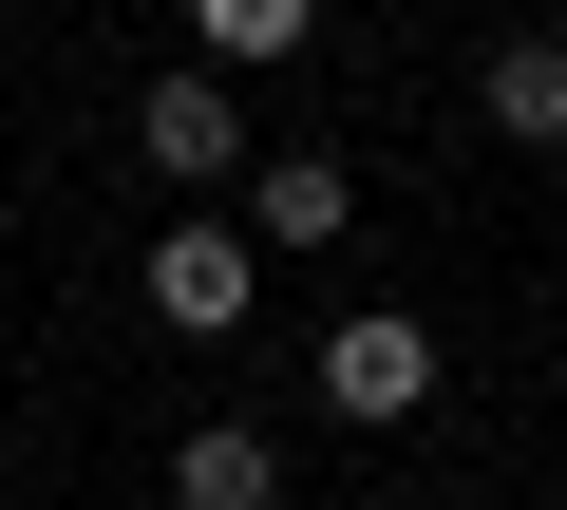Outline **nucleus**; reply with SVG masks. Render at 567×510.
<instances>
[{
  "instance_id": "1",
  "label": "nucleus",
  "mask_w": 567,
  "mask_h": 510,
  "mask_svg": "<svg viewBox=\"0 0 567 510\" xmlns=\"http://www.w3.org/2000/svg\"><path fill=\"white\" fill-rule=\"evenodd\" d=\"M435 397V322H398V303H360V322H322V416H360V435H398Z\"/></svg>"
},
{
  "instance_id": "2",
  "label": "nucleus",
  "mask_w": 567,
  "mask_h": 510,
  "mask_svg": "<svg viewBox=\"0 0 567 510\" xmlns=\"http://www.w3.org/2000/svg\"><path fill=\"white\" fill-rule=\"evenodd\" d=\"M246 303H265V266H246L227 227H171V246H152V322H171V341H246Z\"/></svg>"
},
{
  "instance_id": "3",
  "label": "nucleus",
  "mask_w": 567,
  "mask_h": 510,
  "mask_svg": "<svg viewBox=\"0 0 567 510\" xmlns=\"http://www.w3.org/2000/svg\"><path fill=\"white\" fill-rule=\"evenodd\" d=\"M133 152H152L171 189H227V170H246V133H227V76H152V95H133Z\"/></svg>"
},
{
  "instance_id": "4",
  "label": "nucleus",
  "mask_w": 567,
  "mask_h": 510,
  "mask_svg": "<svg viewBox=\"0 0 567 510\" xmlns=\"http://www.w3.org/2000/svg\"><path fill=\"white\" fill-rule=\"evenodd\" d=\"M246 227H265V246H341V227H360V170H341V152H265V170H246Z\"/></svg>"
},
{
  "instance_id": "5",
  "label": "nucleus",
  "mask_w": 567,
  "mask_h": 510,
  "mask_svg": "<svg viewBox=\"0 0 567 510\" xmlns=\"http://www.w3.org/2000/svg\"><path fill=\"white\" fill-rule=\"evenodd\" d=\"M265 491H284V454H265L246 416H189V435H171V510H265Z\"/></svg>"
},
{
  "instance_id": "6",
  "label": "nucleus",
  "mask_w": 567,
  "mask_h": 510,
  "mask_svg": "<svg viewBox=\"0 0 567 510\" xmlns=\"http://www.w3.org/2000/svg\"><path fill=\"white\" fill-rule=\"evenodd\" d=\"M473 95H492V133H511V152H567V39H492V76H473Z\"/></svg>"
},
{
  "instance_id": "7",
  "label": "nucleus",
  "mask_w": 567,
  "mask_h": 510,
  "mask_svg": "<svg viewBox=\"0 0 567 510\" xmlns=\"http://www.w3.org/2000/svg\"><path fill=\"white\" fill-rule=\"evenodd\" d=\"M189 39H208L227 76H265V58H303V39H322V0H189Z\"/></svg>"
}]
</instances>
